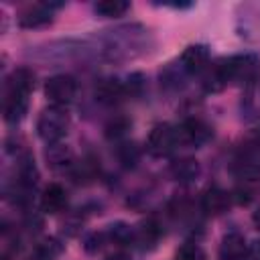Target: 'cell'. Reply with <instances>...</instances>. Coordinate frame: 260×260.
Listing matches in <instances>:
<instances>
[{
    "label": "cell",
    "instance_id": "obj_1",
    "mask_svg": "<svg viewBox=\"0 0 260 260\" xmlns=\"http://www.w3.org/2000/svg\"><path fill=\"white\" fill-rule=\"evenodd\" d=\"M32 87H35V75L28 69L20 67L12 71L6 83V93H4V120L6 122H18L24 118Z\"/></svg>",
    "mask_w": 260,
    "mask_h": 260
},
{
    "label": "cell",
    "instance_id": "obj_2",
    "mask_svg": "<svg viewBox=\"0 0 260 260\" xmlns=\"http://www.w3.org/2000/svg\"><path fill=\"white\" fill-rule=\"evenodd\" d=\"M219 69L225 77V83H246L250 85L260 77V59L256 55L244 53V55H234L223 61H217Z\"/></svg>",
    "mask_w": 260,
    "mask_h": 260
},
{
    "label": "cell",
    "instance_id": "obj_3",
    "mask_svg": "<svg viewBox=\"0 0 260 260\" xmlns=\"http://www.w3.org/2000/svg\"><path fill=\"white\" fill-rule=\"evenodd\" d=\"M67 130H69V116L63 108L51 106L41 112V116L37 120V132L45 142H49V144L59 142L67 134Z\"/></svg>",
    "mask_w": 260,
    "mask_h": 260
},
{
    "label": "cell",
    "instance_id": "obj_4",
    "mask_svg": "<svg viewBox=\"0 0 260 260\" xmlns=\"http://www.w3.org/2000/svg\"><path fill=\"white\" fill-rule=\"evenodd\" d=\"M77 83L71 75H53L45 81V98L59 108L69 106L75 100Z\"/></svg>",
    "mask_w": 260,
    "mask_h": 260
},
{
    "label": "cell",
    "instance_id": "obj_5",
    "mask_svg": "<svg viewBox=\"0 0 260 260\" xmlns=\"http://www.w3.org/2000/svg\"><path fill=\"white\" fill-rule=\"evenodd\" d=\"M179 142V136H177V128H173L171 124H156L152 126V130L148 132V138H146V150L160 158V156H167L173 152V148L177 146Z\"/></svg>",
    "mask_w": 260,
    "mask_h": 260
},
{
    "label": "cell",
    "instance_id": "obj_6",
    "mask_svg": "<svg viewBox=\"0 0 260 260\" xmlns=\"http://www.w3.org/2000/svg\"><path fill=\"white\" fill-rule=\"evenodd\" d=\"M63 2H35L26 4L18 12V24L22 28H39L53 20V12L61 8Z\"/></svg>",
    "mask_w": 260,
    "mask_h": 260
},
{
    "label": "cell",
    "instance_id": "obj_7",
    "mask_svg": "<svg viewBox=\"0 0 260 260\" xmlns=\"http://www.w3.org/2000/svg\"><path fill=\"white\" fill-rule=\"evenodd\" d=\"M211 128L199 120V118H187L181 122V126L177 128V136L179 142L183 144H191V146H201L211 138Z\"/></svg>",
    "mask_w": 260,
    "mask_h": 260
},
{
    "label": "cell",
    "instance_id": "obj_8",
    "mask_svg": "<svg viewBox=\"0 0 260 260\" xmlns=\"http://www.w3.org/2000/svg\"><path fill=\"white\" fill-rule=\"evenodd\" d=\"M209 65V49L205 45H189L181 53V67L187 73H201Z\"/></svg>",
    "mask_w": 260,
    "mask_h": 260
},
{
    "label": "cell",
    "instance_id": "obj_9",
    "mask_svg": "<svg viewBox=\"0 0 260 260\" xmlns=\"http://www.w3.org/2000/svg\"><path fill=\"white\" fill-rule=\"evenodd\" d=\"M250 248H248V242L242 234L238 232H230L221 238V244H219V258L221 260H244L248 256Z\"/></svg>",
    "mask_w": 260,
    "mask_h": 260
},
{
    "label": "cell",
    "instance_id": "obj_10",
    "mask_svg": "<svg viewBox=\"0 0 260 260\" xmlns=\"http://www.w3.org/2000/svg\"><path fill=\"white\" fill-rule=\"evenodd\" d=\"M230 205H232V195L219 187L207 189L201 197V207L209 215H221L230 209Z\"/></svg>",
    "mask_w": 260,
    "mask_h": 260
},
{
    "label": "cell",
    "instance_id": "obj_11",
    "mask_svg": "<svg viewBox=\"0 0 260 260\" xmlns=\"http://www.w3.org/2000/svg\"><path fill=\"white\" fill-rule=\"evenodd\" d=\"M65 205H67V193H65V189L61 185H57V183L47 185L45 191H43V195H41V209L45 213L55 215V213L63 211Z\"/></svg>",
    "mask_w": 260,
    "mask_h": 260
},
{
    "label": "cell",
    "instance_id": "obj_12",
    "mask_svg": "<svg viewBox=\"0 0 260 260\" xmlns=\"http://www.w3.org/2000/svg\"><path fill=\"white\" fill-rule=\"evenodd\" d=\"M242 114L246 120H260V77L246 85V93L242 98Z\"/></svg>",
    "mask_w": 260,
    "mask_h": 260
},
{
    "label": "cell",
    "instance_id": "obj_13",
    "mask_svg": "<svg viewBox=\"0 0 260 260\" xmlns=\"http://www.w3.org/2000/svg\"><path fill=\"white\" fill-rule=\"evenodd\" d=\"M171 175L173 179H177L179 183H191L201 175V167L195 158L185 156V158H177L171 162Z\"/></svg>",
    "mask_w": 260,
    "mask_h": 260
},
{
    "label": "cell",
    "instance_id": "obj_14",
    "mask_svg": "<svg viewBox=\"0 0 260 260\" xmlns=\"http://www.w3.org/2000/svg\"><path fill=\"white\" fill-rule=\"evenodd\" d=\"M126 95V85L118 79H102L95 85V98L102 104H116Z\"/></svg>",
    "mask_w": 260,
    "mask_h": 260
},
{
    "label": "cell",
    "instance_id": "obj_15",
    "mask_svg": "<svg viewBox=\"0 0 260 260\" xmlns=\"http://www.w3.org/2000/svg\"><path fill=\"white\" fill-rule=\"evenodd\" d=\"M158 236H160L158 223L152 221V219H148V221H144V223L134 232V242L140 244V248H152V246L156 244Z\"/></svg>",
    "mask_w": 260,
    "mask_h": 260
},
{
    "label": "cell",
    "instance_id": "obj_16",
    "mask_svg": "<svg viewBox=\"0 0 260 260\" xmlns=\"http://www.w3.org/2000/svg\"><path fill=\"white\" fill-rule=\"evenodd\" d=\"M128 8H130V4L124 2V0H100V2L93 4V10L100 16H106V18H118Z\"/></svg>",
    "mask_w": 260,
    "mask_h": 260
},
{
    "label": "cell",
    "instance_id": "obj_17",
    "mask_svg": "<svg viewBox=\"0 0 260 260\" xmlns=\"http://www.w3.org/2000/svg\"><path fill=\"white\" fill-rule=\"evenodd\" d=\"M71 150L67 148V146H63V144H49V148H47V160H49V165L51 167H55V169H59V167H67L69 162H71Z\"/></svg>",
    "mask_w": 260,
    "mask_h": 260
},
{
    "label": "cell",
    "instance_id": "obj_18",
    "mask_svg": "<svg viewBox=\"0 0 260 260\" xmlns=\"http://www.w3.org/2000/svg\"><path fill=\"white\" fill-rule=\"evenodd\" d=\"M37 179H39V173H37V167H35V160L30 158H24L18 167V183L22 189H32L37 185Z\"/></svg>",
    "mask_w": 260,
    "mask_h": 260
},
{
    "label": "cell",
    "instance_id": "obj_19",
    "mask_svg": "<svg viewBox=\"0 0 260 260\" xmlns=\"http://www.w3.org/2000/svg\"><path fill=\"white\" fill-rule=\"evenodd\" d=\"M61 252V246L57 240H45L35 250V260H55Z\"/></svg>",
    "mask_w": 260,
    "mask_h": 260
},
{
    "label": "cell",
    "instance_id": "obj_20",
    "mask_svg": "<svg viewBox=\"0 0 260 260\" xmlns=\"http://www.w3.org/2000/svg\"><path fill=\"white\" fill-rule=\"evenodd\" d=\"M175 260H205V252L201 250V246L189 242V244H183L179 248Z\"/></svg>",
    "mask_w": 260,
    "mask_h": 260
},
{
    "label": "cell",
    "instance_id": "obj_21",
    "mask_svg": "<svg viewBox=\"0 0 260 260\" xmlns=\"http://www.w3.org/2000/svg\"><path fill=\"white\" fill-rule=\"evenodd\" d=\"M110 236H112L114 242H118V244H122V246H126V244H130V242L134 240V232H132L130 225H126V223H116V225H112Z\"/></svg>",
    "mask_w": 260,
    "mask_h": 260
},
{
    "label": "cell",
    "instance_id": "obj_22",
    "mask_svg": "<svg viewBox=\"0 0 260 260\" xmlns=\"http://www.w3.org/2000/svg\"><path fill=\"white\" fill-rule=\"evenodd\" d=\"M102 240H104L102 234H93V236H89V238L85 240V250H87V252H98V250L102 248Z\"/></svg>",
    "mask_w": 260,
    "mask_h": 260
},
{
    "label": "cell",
    "instance_id": "obj_23",
    "mask_svg": "<svg viewBox=\"0 0 260 260\" xmlns=\"http://www.w3.org/2000/svg\"><path fill=\"white\" fill-rule=\"evenodd\" d=\"M104 260H132L126 252H114V254H110V256H106Z\"/></svg>",
    "mask_w": 260,
    "mask_h": 260
},
{
    "label": "cell",
    "instance_id": "obj_24",
    "mask_svg": "<svg viewBox=\"0 0 260 260\" xmlns=\"http://www.w3.org/2000/svg\"><path fill=\"white\" fill-rule=\"evenodd\" d=\"M252 221H254V225L260 230V207L254 211V215H252Z\"/></svg>",
    "mask_w": 260,
    "mask_h": 260
}]
</instances>
